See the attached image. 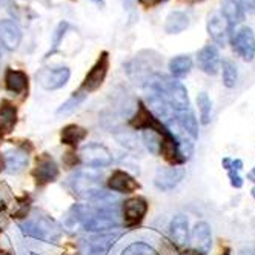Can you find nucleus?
<instances>
[{
    "instance_id": "obj_1",
    "label": "nucleus",
    "mask_w": 255,
    "mask_h": 255,
    "mask_svg": "<svg viewBox=\"0 0 255 255\" xmlns=\"http://www.w3.org/2000/svg\"><path fill=\"white\" fill-rule=\"evenodd\" d=\"M72 220L80 223L85 231L100 232L106 229H113L119 225L117 215L111 209L97 206H82L77 205L71 209Z\"/></svg>"
},
{
    "instance_id": "obj_2",
    "label": "nucleus",
    "mask_w": 255,
    "mask_h": 255,
    "mask_svg": "<svg viewBox=\"0 0 255 255\" xmlns=\"http://www.w3.org/2000/svg\"><path fill=\"white\" fill-rule=\"evenodd\" d=\"M149 89H152L154 93L161 96L163 100L169 105V108L174 113H183L189 109L188 91L180 82L171 77L155 74L149 80Z\"/></svg>"
},
{
    "instance_id": "obj_3",
    "label": "nucleus",
    "mask_w": 255,
    "mask_h": 255,
    "mask_svg": "<svg viewBox=\"0 0 255 255\" xmlns=\"http://www.w3.org/2000/svg\"><path fill=\"white\" fill-rule=\"evenodd\" d=\"M71 183L74 191L83 197L88 198L94 203L100 205H108V202H114V197L111 194H108L102 188V180L97 174L93 171H80L74 177L71 178ZM99 205V206H100Z\"/></svg>"
},
{
    "instance_id": "obj_4",
    "label": "nucleus",
    "mask_w": 255,
    "mask_h": 255,
    "mask_svg": "<svg viewBox=\"0 0 255 255\" xmlns=\"http://www.w3.org/2000/svg\"><path fill=\"white\" fill-rule=\"evenodd\" d=\"M20 229L26 237H31V239H35V240L57 243L60 237L59 225L46 217H39V218H35V220L25 222L20 225Z\"/></svg>"
},
{
    "instance_id": "obj_5",
    "label": "nucleus",
    "mask_w": 255,
    "mask_h": 255,
    "mask_svg": "<svg viewBox=\"0 0 255 255\" xmlns=\"http://www.w3.org/2000/svg\"><path fill=\"white\" fill-rule=\"evenodd\" d=\"M231 42L234 45L235 52L239 56L246 60V62H252L255 57V34L249 26H243L239 31L232 32Z\"/></svg>"
},
{
    "instance_id": "obj_6",
    "label": "nucleus",
    "mask_w": 255,
    "mask_h": 255,
    "mask_svg": "<svg viewBox=\"0 0 255 255\" xmlns=\"http://www.w3.org/2000/svg\"><path fill=\"white\" fill-rule=\"evenodd\" d=\"M82 161L93 168H105L113 163V155L109 149L100 143H88L80 151Z\"/></svg>"
},
{
    "instance_id": "obj_7",
    "label": "nucleus",
    "mask_w": 255,
    "mask_h": 255,
    "mask_svg": "<svg viewBox=\"0 0 255 255\" xmlns=\"http://www.w3.org/2000/svg\"><path fill=\"white\" fill-rule=\"evenodd\" d=\"M108 68H109V56H108V52H102L99 60L96 62V65L91 68L88 76L85 77V82H83L80 91H83L85 94L97 91L106 79Z\"/></svg>"
},
{
    "instance_id": "obj_8",
    "label": "nucleus",
    "mask_w": 255,
    "mask_h": 255,
    "mask_svg": "<svg viewBox=\"0 0 255 255\" xmlns=\"http://www.w3.org/2000/svg\"><path fill=\"white\" fill-rule=\"evenodd\" d=\"M37 82L42 88L52 91L65 86L71 77V71L66 66L60 68H43L37 72Z\"/></svg>"
},
{
    "instance_id": "obj_9",
    "label": "nucleus",
    "mask_w": 255,
    "mask_h": 255,
    "mask_svg": "<svg viewBox=\"0 0 255 255\" xmlns=\"http://www.w3.org/2000/svg\"><path fill=\"white\" fill-rule=\"evenodd\" d=\"M208 32L217 45L225 46L232 37L234 28L225 20V17L222 14L212 12L208 17Z\"/></svg>"
},
{
    "instance_id": "obj_10",
    "label": "nucleus",
    "mask_w": 255,
    "mask_h": 255,
    "mask_svg": "<svg viewBox=\"0 0 255 255\" xmlns=\"http://www.w3.org/2000/svg\"><path fill=\"white\" fill-rule=\"evenodd\" d=\"M131 126L137 128V129H143V131L144 129H154L158 134H163L168 129L165 125H163L160 120H157L152 116V113L141 102H138V111H137V114L131 119Z\"/></svg>"
},
{
    "instance_id": "obj_11",
    "label": "nucleus",
    "mask_w": 255,
    "mask_h": 255,
    "mask_svg": "<svg viewBox=\"0 0 255 255\" xmlns=\"http://www.w3.org/2000/svg\"><path fill=\"white\" fill-rule=\"evenodd\" d=\"M146 212H148V203L144 198L134 197V198L126 200L123 206L125 223L128 226H135L143 220V217L146 215Z\"/></svg>"
},
{
    "instance_id": "obj_12",
    "label": "nucleus",
    "mask_w": 255,
    "mask_h": 255,
    "mask_svg": "<svg viewBox=\"0 0 255 255\" xmlns=\"http://www.w3.org/2000/svg\"><path fill=\"white\" fill-rule=\"evenodd\" d=\"M22 40V29L14 20L3 19L0 20V43L8 51H14L20 45Z\"/></svg>"
},
{
    "instance_id": "obj_13",
    "label": "nucleus",
    "mask_w": 255,
    "mask_h": 255,
    "mask_svg": "<svg viewBox=\"0 0 255 255\" xmlns=\"http://www.w3.org/2000/svg\"><path fill=\"white\" fill-rule=\"evenodd\" d=\"M32 177L37 180V183L45 185L49 181H54L59 177V168L48 154H43L42 157L37 158V165H35L32 171Z\"/></svg>"
},
{
    "instance_id": "obj_14",
    "label": "nucleus",
    "mask_w": 255,
    "mask_h": 255,
    "mask_svg": "<svg viewBox=\"0 0 255 255\" xmlns=\"http://www.w3.org/2000/svg\"><path fill=\"white\" fill-rule=\"evenodd\" d=\"M185 177V171L181 168L172 166V168H160L155 174L154 185L160 191H171L174 189Z\"/></svg>"
},
{
    "instance_id": "obj_15",
    "label": "nucleus",
    "mask_w": 255,
    "mask_h": 255,
    "mask_svg": "<svg viewBox=\"0 0 255 255\" xmlns=\"http://www.w3.org/2000/svg\"><path fill=\"white\" fill-rule=\"evenodd\" d=\"M197 63H198V68L202 69L205 74L215 76L218 69H220V54H218L215 46L208 45L198 51Z\"/></svg>"
},
{
    "instance_id": "obj_16",
    "label": "nucleus",
    "mask_w": 255,
    "mask_h": 255,
    "mask_svg": "<svg viewBox=\"0 0 255 255\" xmlns=\"http://www.w3.org/2000/svg\"><path fill=\"white\" fill-rule=\"evenodd\" d=\"M191 242L194 245V249L208 254L212 246V235H211V228L206 222H198L194 229H192V237Z\"/></svg>"
},
{
    "instance_id": "obj_17",
    "label": "nucleus",
    "mask_w": 255,
    "mask_h": 255,
    "mask_svg": "<svg viewBox=\"0 0 255 255\" xmlns=\"http://www.w3.org/2000/svg\"><path fill=\"white\" fill-rule=\"evenodd\" d=\"M169 231L177 246H186L189 243V222L186 215H175L169 225Z\"/></svg>"
},
{
    "instance_id": "obj_18",
    "label": "nucleus",
    "mask_w": 255,
    "mask_h": 255,
    "mask_svg": "<svg viewBox=\"0 0 255 255\" xmlns=\"http://www.w3.org/2000/svg\"><path fill=\"white\" fill-rule=\"evenodd\" d=\"M108 186L111 188L113 191L129 194V192H134L138 188V183L129 174H126L123 171H116L111 177H109Z\"/></svg>"
},
{
    "instance_id": "obj_19",
    "label": "nucleus",
    "mask_w": 255,
    "mask_h": 255,
    "mask_svg": "<svg viewBox=\"0 0 255 255\" xmlns=\"http://www.w3.org/2000/svg\"><path fill=\"white\" fill-rule=\"evenodd\" d=\"M245 14L246 12L235 0H223L222 2V15L232 28L245 20Z\"/></svg>"
},
{
    "instance_id": "obj_20",
    "label": "nucleus",
    "mask_w": 255,
    "mask_h": 255,
    "mask_svg": "<svg viewBox=\"0 0 255 255\" xmlns=\"http://www.w3.org/2000/svg\"><path fill=\"white\" fill-rule=\"evenodd\" d=\"M5 83L8 91L14 94H22L25 89H28V76L23 71L8 69L5 76Z\"/></svg>"
},
{
    "instance_id": "obj_21",
    "label": "nucleus",
    "mask_w": 255,
    "mask_h": 255,
    "mask_svg": "<svg viewBox=\"0 0 255 255\" xmlns=\"http://www.w3.org/2000/svg\"><path fill=\"white\" fill-rule=\"evenodd\" d=\"M175 122L180 129L185 131L191 138L195 140L198 137V123H197L195 116L191 113V109L183 113H175Z\"/></svg>"
},
{
    "instance_id": "obj_22",
    "label": "nucleus",
    "mask_w": 255,
    "mask_h": 255,
    "mask_svg": "<svg viewBox=\"0 0 255 255\" xmlns=\"http://www.w3.org/2000/svg\"><path fill=\"white\" fill-rule=\"evenodd\" d=\"M5 163H6V171L9 174H17V172H20L23 168H26V165H28V154L23 149L9 151V152H6Z\"/></svg>"
},
{
    "instance_id": "obj_23",
    "label": "nucleus",
    "mask_w": 255,
    "mask_h": 255,
    "mask_svg": "<svg viewBox=\"0 0 255 255\" xmlns=\"http://www.w3.org/2000/svg\"><path fill=\"white\" fill-rule=\"evenodd\" d=\"M188 26H189V17L181 11H174L168 15L165 31L168 34H178L181 31H185Z\"/></svg>"
},
{
    "instance_id": "obj_24",
    "label": "nucleus",
    "mask_w": 255,
    "mask_h": 255,
    "mask_svg": "<svg viewBox=\"0 0 255 255\" xmlns=\"http://www.w3.org/2000/svg\"><path fill=\"white\" fill-rule=\"evenodd\" d=\"M88 135V131L77 125H69L62 131V143L69 144V146H77L80 141H83Z\"/></svg>"
},
{
    "instance_id": "obj_25",
    "label": "nucleus",
    "mask_w": 255,
    "mask_h": 255,
    "mask_svg": "<svg viewBox=\"0 0 255 255\" xmlns=\"http://www.w3.org/2000/svg\"><path fill=\"white\" fill-rule=\"evenodd\" d=\"M119 239L117 235H102L97 239L89 240V254L88 255H106L108 249Z\"/></svg>"
},
{
    "instance_id": "obj_26",
    "label": "nucleus",
    "mask_w": 255,
    "mask_h": 255,
    "mask_svg": "<svg viewBox=\"0 0 255 255\" xmlns=\"http://www.w3.org/2000/svg\"><path fill=\"white\" fill-rule=\"evenodd\" d=\"M192 69V60L188 56H177L169 62V71L171 74L177 79H181L188 76Z\"/></svg>"
},
{
    "instance_id": "obj_27",
    "label": "nucleus",
    "mask_w": 255,
    "mask_h": 255,
    "mask_svg": "<svg viewBox=\"0 0 255 255\" xmlns=\"http://www.w3.org/2000/svg\"><path fill=\"white\" fill-rule=\"evenodd\" d=\"M15 108L9 103H3L0 106V129L2 132H11L15 125Z\"/></svg>"
},
{
    "instance_id": "obj_28",
    "label": "nucleus",
    "mask_w": 255,
    "mask_h": 255,
    "mask_svg": "<svg viewBox=\"0 0 255 255\" xmlns=\"http://www.w3.org/2000/svg\"><path fill=\"white\" fill-rule=\"evenodd\" d=\"M86 99V94L83 91H77V93L72 94L59 109H57V116L59 117H65V116H69L76 111V109L83 103V100Z\"/></svg>"
},
{
    "instance_id": "obj_29",
    "label": "nucleus",
    "mask_w": 255,
    "mask_h": 255,
    "mask_svg": "<svg viewBox=\"0 0 255 255\" xmlns=\"http://www.w3.org/2000/svg\"><path fill=\"white\" fill-rule=\"evenodd\" d=\"M143 141L146 144V148L149 149V152L152 154H160V148H161V134H158L154 129H144L143 132Z\"/></svg>"
},
{
    "instance_id": "obj_30",
    "label": "nucleus",
    "mask_w": 255,
    "mask_h": 255,
    "mask_svg": "<svg viewBox=\"0 0 255 255\" xmlns=\"http://www.w3.org/2000/svg\"><path fill=\"white\" fill-rule=\"evenodd\" d=\"M197 105H198V111H200V122L203 125H208L211 122V100L206 93H200L197 97Z\"/></svg>"
},
{
    "instance_id": "obj_31",
    "label": "nucleus",
    "mask_w": 255,
    "mask_h": 255,
    "mask_svg": "<svg viewBox=\"0 0 255 255\" xmlns=\"http://www.w3.org/2000/svg\"><path fill=\"white\" fill-rule=\"evenodd\" d=\"M222 69H223V85L226 88H234L237 85V79H239V72H237V66L225 60L222 63Z\"/></svg>"
},
{
    "instance_id": "obj_32",
    "label": "nucleus",
    "mask_w": 255,
    "mask_h": 255,
    "mask_svg": "<svg viewBox=\"0 0 255 255\" xmlns=\"http://www.w3.org/2000/svg\"><path fill=\"white\" fill-rule=\"evenodd\" d=\"M122 255H158L154 248H151L146 243H132L128 246Z\"/></svg>"
},
{
    "instance_id": "obj_33",
    "label": "nucleus",
    "mask_w": 255,
    "mask_h": 255,
    "mask_svg": "<svg viewBox=\"0 0 255 255\" xmlns=\"http://www.w3.org/2000/svg\"><path fill=\"white\" fill-rule=\"evenodd\" d=\"M69 28V25H68V22H62V23H59V26H57V29H56V32H54V40H52V51H56L57 49V46L60 45V42H62V39H63V35H65V32H66V29Z\"/></svg>"
},
{
    "instance_id": "obj_34",
    "label": "nucleus",
    "mask_w": 255,
    "mask_h": 255,
    "mask_svg": "<svg viewBox=\"0 0 255 255\" xmlns=\"http://www.w3.org/2000/svg\"><path fill=\"white\" fill-rule=\"evenodd\" d=\"M228 175H229V180H231V185L235 188V189H240L243 186V178L240 177L239 171L235 169H228Z\"/></svg>"
},
{
    "instance_id": "obj_35",
    "label": "nucleus",
    "mask_w": 255,
    "mask_h": 255,
    "mask_svg": "<svg viewBox=\"0 0 255 255\" xmlns=\"http://www.w3.org/2000/svg\"><path fill=\"white\" fill-rule=\"evenodd\" d=\"M242 6V9L246 11H255V0H235Z\"/></svg>"
},
{
    "instance_id": "obj_36",
    "label": "nucleus",
    "mask_w": 255,
    "mask_h": 255,
    "mask_svg": "<svg viewBox=\"0 0 255 255\" xmlns=\"http://www.w3.org/2000/svg\"><path fill=\"white\" fill-rule=\"evenodd\" d=\"M181 255H206V254L200 252V251H197V249H189V251L183 252V254H181Z\"/></svg>"
},
{
    "instance_id": "obj_37",
    "label": "nucleus",
    "mask_w": 255,
    "mask_h": 255,
    "mask_svg": "<svg viewBox=\"0 0 255 255\" xmlns=\"http://www.w3.org/2000/svg\"><path fill=\"white\" fill-rule=\"evenodd\" d=\"M140 2L144 5H155V3H160L161 0H140Z\"/></svg>"
},
{
    "instance_id": "obj_38",
    "label": "nucleus",
    "mask_w": 255,
    "mask_h": 255,
    "mask_svg": "<svg viewBox=\"0 0 255 255\" xmlns=\"http://www.w3.org/2000/svg\"><path fill=\"white\" fill-rule=\"evenodd\" d=\"M248 178L251 180V181H254V183H255V168H252V171L248 174Z\"/></svg>"
},
{
    "instance_id": "obj_39",
    "label": "nucleus",
    "mask_w": 255,
    "mask_h": 255,
    "mask_svg": "<svg viewBox=\"0 0 255 255\" xmlns=\"http://www.w3.org/2000/svg\"><path fill=\"white\" fill-rule=\"evenodd\" d=\"M93 2H94L96 5H99V6H105V2H103V0H93Z\"/></svg>"
},
{
    "instance_id": "obj_40",
    "label": "nucleus",
    "mask_w": 255,
    "mask_h": 255,
    "mask_svg": "<svg viewBox=\"0 0 255 255\" xmlns=\"http://www.w3.org/2000/svg\"><path fill=\"white\" fill-rule=\"evenodd\" d=\"M11 2V0H0V6H5Z\"/></svg>"
},
{
    "instance_id": "obj_41",
    "label": "nucleus",
    "mask_w": 255,
    "mask_h": 255,
    "mask_svg": "<svg viewBox=\"0 0 255 255\" xmlns=\"http://www.w3.org/2000/svg\"><path fill=\"white\" fill-rule=\"evenodd\" d=\"M191 3H200V2H203V0H189Z\"/></svg>"
},
{
    "instance_id": "obj_42",
    "label": "nucleus",
    "mask_w": 255,
    "mask_h": 255,
    "mask_svg": "<svg viewBox=\"0 0 255 255\" xmlns=\"http://www.w3.org/2000/svg\"><path fill=\"white\" fill-rule=\"evenodd\" d=\"M2 168H3V160H2V157H0V171H2Z\"/></svg>"
},
{
    "instance_id": "obj_43",
    "label": "nucleus",
    "mask_w": 255,
    "mask_h": 255,
    "mask_svg": "<svg viewBox=\"0 0 255 255\" xmlns=\"http://www.w3.org/2000/svg\"><path fill=\"white\" fill-rule=\"evenodd\" d=\"M252 197H254V198H255V188H254V189H252Z\"/></svg>"
},
{
    "instance_id": "obj_44",
    "label": "nucleus",
    "mask_w": 255,
    "mask_h": 255,
    "mask_svg": "<svg viewBox=\"0 0 255 255\" xmlns=\"http://www.w3.org/2000/svg\"><path fill=\"white\" fill-rule=\"evenodd\" d=\"M0 138H2V129H0Z\"/></svg>"
},
{
    "instance_id": "obj_45",
    "label": "nucleus",
    "mask_w": 255,
    "mask_h": 255,
    "mask_svg": "<svg viewBox=\"0 0 255 255\" xmlns=\"http://www.w3.org/2000/svg\"><path fill=\"white\" fill-rule=\"evenodd\" d=\"M223 255H229V252H226V254H223Z\"/></svg>"
}]
</instances>
